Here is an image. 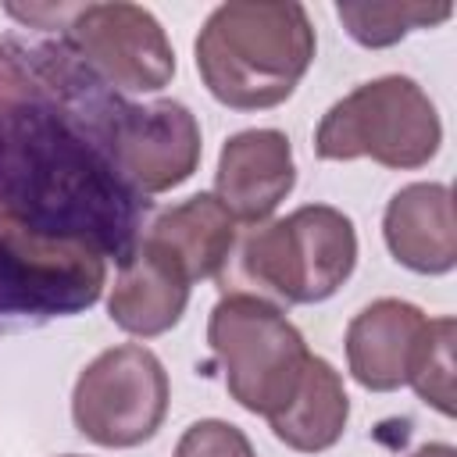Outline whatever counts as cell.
Masks as SVG:
<instances>
[{
	"mask_svg": "<svg viewBox=\"0 0 457 457\" xmlns=\"http://www.w3.org/2000/svg\"><path fill=\"white\" fill-rule=\"evenodd\" d=\"M136 193L107 139L93 143L57 96L0 50V250L82 243L121 261L136 243Z\"/></svg>",
	"mask_w": 457,
	"mask_h": 457,
	"instance_id": "cell-1",
	"label": "cell"
},
{
	"mask_svg": "<svg viewBox=\"0 0 457 457\" xmlns=\"http://www.w3.org/2000/svg\"><path fill=\"white\" fill-rule=\"evenodd\" d=\"M314 25L296 0H232L207 14L193 54L207 93L232 111L286 104L314 61Z\"/></svg>",
	"mask_w": 457,
	"mask_h": 457,
	"instance_id": "cell-2",
	"label": "cell"
},
{
	"mask_svg": "<svg viewBox=\"0 0 457 457\" xmlns=\"http://www.w3.org/2000/svg\"><path fill=\"white\" fill-rule=\"evenodd\" d=\"M443 121L428 93L407 75H382L361 82L336 100L314 132L321 161L371 157L382 168L411 171L439 154Z\"/></svg>",
	"mask_w": 457,
	"mask_h": 457,
	"instance_id": "cell-3",
	"label": "cell"
},
{
	"mask_svg": "<svg viewBox=\"0 0 457 457\" xmlns=\"http://www.w3.org/2000/svg\"><path fill=\"white\" fill-rule=\"evenodd\" d=\"M357 268L353 221L328 204H303L257 225L239 246V271L282 303H321Z\"/></svg>",
	"mask_w": 457,
	"mask_h": 457,
	"instance_id": "cell-4",
	"label": "cell"
},
{
	"mask_svg": "<svg viewBox=\"0 0 457 457\" xmlns=\"http://www.w3.org/2000/svg\"><path fill=\"white\" fill-rule=\"evenodd\" d=\"M207 343L221 364L228 396L271 418L296 393L307 368V343L278 303L253 293H225L207 318Z\"/></svg>",
	"mask_w": 457,
	"mask_h": 457,
	"instance_id": "cell-5",
	"label": "cell"
},
{
	"mask_svg": "<svg viewBox=\"0 0 457 457\" xmlns=\"http://www.w3.org/2000/svg\"><path fill=\"white\" fill-rule=\"evenodd\" d=\"M168 371L161 357L139 343L96 353L71 393L75 428L107 450H129L157 436L168 414Z\"/></svg>",
	"mask_w": 457,
	"mask_h": 457,
	"instance_id": "cell-6",
	"label": "cell"
},
{
	"mask_svg": "<svg viewBox=\"0 0 457 457\" xmlns=\"http://www.w3.org/2000/svg\"><path fill=\"white\" fill-rule=\"evenodd\" d=\"M64 43L107 86L125 93H157L175 75V50L161 21L139 4H75L54 7Z\"/></svg>",
	"mask_w": 457,
	"mask_h": 457,
	"instance_id": "cell-7",
	"label": "cell"
},
{
	"mask_svg": "<svg viewBox=\"0 0 457 457\" xmlns=\"http://www.w3.org/2000/svg\"><path fill=\"white\" fill-rule=\"evenodd\" d=\"M107 150L136 196H157L193 179L204 139L193 111L179 100L118 104L107 121Z\"/></svg>",
	"mask_w": 457,
	"mask_h": 457,
	"instance_id": "cell-8",
	"label": "cell"
},
{
	"mask_svg": "<svg viewBox=\"0 0 457 457\" xmlns=\"http://www.w3.org/2000/svg\"><path fill=\"white\" fill-rule=\"evenodd\" d=\"M296 186L293 143L278 129H243L225 139L214 171V196L236 221L261 225Z\"/></svg>",
	"mask_w": 457,
	"mask_h": 457,
	"instance_id": "cell-9",
	"label": "cell"
},
{
	"mask_svg": "<svg viewBox=\"0 0 457 457\" xmlns=\"http://www.w3.org/2000/svg\"><path fill=\"white\" fill-rule=\"evenodd\" d=\"M425 325V311L411 300L382 296L361 307L346 325V368L353 382L371 393H393L407 386Z\"/></svg>",
	"mask_w": 457,
	"mask_h": 457,
	"instance_id": "cell-10",
	"label": "cell"
},
{
	"mask_svg": "<svg viewBox=\"0 0 457 457\" xmlns=\"http://www.w3.org/2000/svg\"><path fill=\"white\" fill-rule=\"evenodd\" d=\"M189 286L193 282L182 275V268L168 253L139 239L118 261V275L107 296V314L129 336H139V339L164 336L182 321L189 303Z\"/></svg>",
	"mask_w": 457,
	"mask_h": 457,
	"instance_id": "cell-11",
	"label": "cell"
},
{
	"mask_svg": "<svg viewBox=\"0 0 457 457\" xmlns=\"http://www.w3.org/2000/svg\"><path fill=\"white\" fill-rule=\"evenodd\" d=\"M382 236L396 264L418 275H446L457 264L453 196L443 182H411L393 193L382 214Z\"/></svg>",
	"mask_w": 457,
	"mask_h": 457,
	"instance_id": "cell-12",
	"label": "cell"
},
{
	"mask_svg": "<svg viewBox=\"0 0 457 457\" xmlns=\"http://www.w3.org/2000/svg\"><path fill=\"white\" fill-rule=\"evenodd\" d=\"M143 239L168 253L189 282L218 278L236 246V218L214 193H196L161 211Z\"/></svg>",
	"mask_w": 457,
	"mask_h": 457,
	"instance_id": "cell-13",
	"label": "cell"
},
{
	"mask_svg": "<svg viewBox=\"0 0 457 457\" xmlns=\"http://www.w3.org/2000/svg\"><path fill=\"white\" fill-rule=\"evenodd\" d=\"M346 418H350V396L343 389L339 371L325 357L311 353L296 393L289 396V403L282 411H275L268 418V425H271L275 439L286 443L289 450L321 453L343 439Z\"/></svg>",
	"mask_w": 457,
	"mask_h": 457,
	"instance_id": "cell-14",
	"label": "cell"
},
{
	"mask_svg": "<svg viewBox=\"0 0 457 457\" xmlns=\"http://www.w3.org/2000/svg\"><path fill=\"white\" fill-rule=\"evenodd\" d=\"M343 29L368 50H382L411 36L414 29L443 25L453 7L450 4H336Z\"/></svg>",
	"mask_w": 457,
	"mask_h": 457,
	"instance_id": "cell-15",
	"label": "cell"
},
{
	"mask_svg": "<svg viewBox=\"0 0 457 457\" xmlns=\"http://www.w3.org/2000/svg\"><path fill=\"white\" fill-rule=\"evenodd\" d=\"M453 336H457L453 318H428L421 350L407 378L418 400L436 407L443 418H453Z\"/></svg>",
	"mask_w": 457,
	"mask_h": 457,
	"instance_id": "cell-16",
	"label": "cell"
},
{
	"mask_svg": "<svg viewBox=\"0 0 457 457\" xmlns=\"http://www.w3.org/2000/svg\"><path fill=\"white\" fill-rule=\"evenodd\" d=\"M171 457H257V453L243 428L221 418H204L179 436Z\"/></svg>",
	"mask_w": 457,
	"mask_h": 457,
	"instance_id": "cell-17",
	"label": "cell"
},
{
	"mask_svg": "<svg viewBox=\"0 0 457 457\" xmlns=\"http://www.w3.org/2000/svg\"><path fill=\"white\" fill-rule=\"evenodd\" d=\"M411 457H457V450H453L450 443H425V446H418Z\"/></svg>",
	"mask_w": 457,
	"mask_h": 457,
	"instance_id": "cell-18",
	"label": "cell"
},
{
	"mask_svg": "<svg viewBox=\"0 0 457 457\" xmlns=\"http://www.w3.org/2000/svg\"><path fill=\"white\" fill-rule=\"evenodd\" d=\"M64 457H82V453H64Z\"/></svg>",
	"mask_w": 457,
	"mask_h": 457,
	"instance_id": "cell-19",
	"label": "cell"
}]
</instances>
